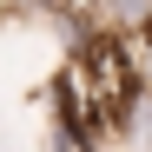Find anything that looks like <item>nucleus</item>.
<instances>
[{
	"instance_id": "1",
	"label": "nucleus",
	"mask_w": 152,
	"mask_h": 152,
	"mask_svg": "<svg viewBox=\"0 0 152 152\" xmlns=\"http://www.w3.org/2000/svg\"><path fill=\"white\" fill-rule=\"evenodd\" d=\"M93 13H99V33H113V40L152 33V0H93Z\"/></svg>"
}]
</instances>
